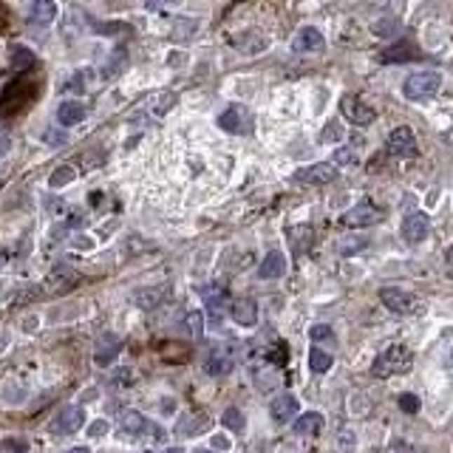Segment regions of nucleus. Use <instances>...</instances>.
Masks as SVG:
<instances>
[{
    "label": "nucleus",
    "mask_w": 453,
    "mask_h": 453,
    "mask_svg": "<svg viewBox=\"0 0 453 453\" xmlns=\"http://www.w3.org/2000/svg\"><path fill=\"white\" fill-rule=\"evenodd\" d=\"M442 88V74L439 71H414L403 86V94L411 102H425L431 97H436Z\"/></svg>",
    "instance_id": "f257e3e1"
},
{
    "label": "nucleus",
    "mask_w": 453,
    "mask_h": 453,
    "mask_svg": "<svg viewBox=\"0 0 453 453\" xmlns=\"http://www.w3.org/2000/svg\"><path fill=\"white\" fill-rule=\"evenodd\" d=\"M411 351L405 346H391L386 349L383 354H377L374 365H371V374L374 377H394V374H405L411 368Z\"/></svg>",
    "instance_id": "f03ea898"
},
{
    "label": "nucleus",
    "mask_w": 453,
    "mask_h": 453,
    "mask_svg": "<svg viewBox=\"0 0 453 453\" xmlns=\"http://www.w3.org/2000/svg\"><path fill=\"white\" fill-rule=\"evenodd\" d=\"M34 94H37L34 83H26V80L23 83H12L4 94H0V111H4V114H15V111L26 108Z\"/></svg>",
    "instance_id": "7ed1b4c3"
},
{
    "label": "nucleus",
    "mask_w": 453,
    "mask_h": 453,
    "mask_svg": "<svg viewBox=\"0 0 453 453\" xmlns=\"http://www.w3.org/2000/svg\"><path fill=\"white\" fill-rule=\"evenodd\" d=\"M380 221H383V210L374 207L371 201H363V204H357V207H351L349 212L340 215V224L351 226V230H357V226H374Z\"/></svg>",
    "instance_id": "20e7f679"
},
{
    "label": "nucleus",
    "mask_w": 453,
    "mask_h": 453,
    "mask_svg": "<svg viewBox=\"0 0 453 453\" xmlns=\"http://www.w3.org/2000/svg\"><path fill=\"white\" fill-rule=\"evenodd\" d=\"M334 179H337V165H332V162H318V165L295 170V182L309 184V187H320V184H329Z\"/></svg>",
    "instance_id": "39448f33"
},
{
    "label": "nucleus",
    "mask_w": 453,
    "mask_h": 453,
    "mask_svg": "<svg viewBox=\"0 0 453 453\" xmlns=\"http://www.w3.org/2000/svg\"><path fill=\"white\" fill-rule=\"evenodd\" d=\"M83 425H86V411L77 408V405H65V408L54 417L51 433H57V436H71V433H77Z\"/></svg>",
    "instance_id": "423d86ee"
},
{
    "label": "nucleus",
    "mask_w": 453,
    "mask_h": 453,
    "mask_svg": "<svg viewBox=\"0 0 453 453\" xmlns=\"http://www.w3.org/2000/svg\"><path fill=\"white\" fill-rule=\"evenodd\" d=\"M122 431H125V436H154V439H165V431L156 425V422H150V419H144L142 414H136V411H128V414H122Z\"/></svg>",
    "instance_id": "0eeeda50"
},
{
    "label": "nucleus",
    "mask_w": 453,
    "mask_h": 453,
    "mask_svg": "<svg viewBox=\"0 0 453 453\" xmlns=\"http://www.w3.org/2000/svg\"><path fill=\"white\" fill-rule=\"evenodd\" d=\"M431 233V218L422 212V210H414L403 218V238L408 244H422Z\"/></svg>",
    "instance_id": "6e6552de"
},
{
    "label": "nucleus",
    "mask_w": 453,
    "mask_h": 453,
    "mask_svg": "<svg viewBox=\"0 0 453 453\" xmlns=\"http://www.w3.org/2000/svg\"><path fill=\"white\" fill-rule=\"evenodd\" d=\"M388 150L394 156H417L419 154V142H417V133L411 128H394L391 136H388Z\"/></svg>",
    "instance_id": "1a4fd4ad"
},
{
    "label": "nucleus",
    "mask_w": 453,
    "mask_h": 453,
    "mask_svg": "<svg viewBox=\"0 0 453 453\" xmlns=\"http://www.w3.org/2000/svg\"><path fill=\"white\" fill-rule=\"evenodd\" d=\"M340 111H343V116H346L349 122H354V125H360V128H365V125H371V122L377 119V114H374L360 97H354V94H346V97L340 100Z\"/></svg>",
    "instance_id": "9d476101"
},
{
    "label": "nucleus",
    "mask_w": 453,
    "mask_h": 453,
    "mask_svg": "<svg viewBox=\"0 0 453 453\" xmlns=\"http://www.w3.org/2000/svg\"><path fill=\"white\" fill-rule=\"evenodd\" d=\"M250 125H252V116L247 114L244 105H230L218 116V128H224L226 133H247Z\"/></svg>",
    "instance_id": "9b49d317"
},
{
    "label": "nucleus",
    "mask_w": 453,
    "mask_h": 453,
    "mask_svg": "<svg viewBox=\"0 0 453 453\" xmlns=\"http://www.w3.org/2000/svg\"><path fill=\"white\" fill-rule=\"evenodd\" d=\"M292 48L297 54H315V51H323L326 48V40L320 34V29L315 26H304V29H297L295 40H292Z\"/></svg>",
    "instance_id": "f8f14e48"
},
{
    "label": "nucleus",
    "mask_w": 453,
    "mask_h": 453,
    "mask_svg": "<svg viewBox=\"0 0 453 453\" xmlns=\"http://www.w3.org/2000/svg\"><path fill=\"white\" fill-rule=\"evenodd\" d=\"M380 300L386 304V309H391L394 315H408V312H411V306H414V297H411L408 292L397 289V286H386V289H380Z\"/></svg>",
    "instance_id": "ddd939ff"
},
{
    "label": "nucleus",
    "mask_w": 453,
    "mask_h": 453,
    "mask_svg": "<svg viewBox=\"0 0 453 453\" xmlns=\"http://www.w3.org/2000/svg\"><path fill=\"white\" fill-rule=\"evenodd\" d=\"M230 315L238 326H255L258 323V304L252 297H238V300H233Z\"/></svg>",
    "instance_id": "4468645a"
},
{
    "label": "nucleus",
    "mask_w": 453,
    "mask_h": 453,
    "mask_svg": "<svg viewBox=\"0 0 453 453\" xmlns=\"http://www.w3.org/2000/svg\"><path fill=\"white\" fill-rule=\"evenodd\" d=\"M77 280H80V275H77V272H74L71 266H65V264H60V266H54V269L48 272V278H46V289H48V292H65V289H71Z\"/></svg>",
    "instance_id": "2eb2a0df"
},
{
    "label": "nucleus",
    "mask_w": 453,
    "mask_h": 453,
    "mask_svg": "<svg viewBox=\"0 0 453 453\" xmlns=\"http://www.w3.org/2000/svg\"><path fill=\"white\" fill-rule=\"evenodd\" d=\"M122 351V340L116 337V334H102L100 340H97V349H94V360H97V365H111L114 360H116V354Z\"/></svg>",
    "instance_id": "dca6fc26"
},
{
    "label": "nucleus",
    "mask_w": 453,
    "mask_h": 453,
    "mask_svg": "<svg viewBox=\"0 0 453 453\" xmlns=\"http://www.w3.org/2000/svg\"><path fill=\"white\" fill-rule=\"evenodd\" d=\"M380 57L383 62H411V60H419V48L411 40H400L391 48H386Z\"/></svg>",
    "instance_id": "f3484780"
},
{
    "label": "nucleus",
    "mask_w": 453,
    "mask_h": 453,
    "mask_svg": "<svg viewBox=\"0 0 453 453\" xmlns=\"http://www.w3.org/2000/svg\"><path fill=\"white\" fill-rule=\"evenodd\" d=\"M233 46L241 51V54H258L264 48H269V37L261 34V32H244L233 40Z\"/></svg>",
    "instance_id": "a211bd4d"
},
{
    "label": "nucleus",
    "mask_w": 453,
    "mask_h": 453,
    "mask_svg": "<svg viewBox=\"0 0 453 453\" xmlns=\"http://www.w3.org/2000/svg\"><path fill=\"white\" fill-rule=\"evenodd\" d=\"M283 272H286V255L278 252V250L266 252L264 261H261V266H258V275H261L264 280H272V278H280Z\"/></svg>",
    "instance_id": "6ab92c4d"
},
{
    "label": "nucleus",
    "mask_w": 453,
    "mask_h": 453,
    "mask_svg": "<svg viewBox=\"0 0 453 453\" xmlns=\"http://www.w3.org/2000/svg\"><path fill=\"white\" fill-rule=\"evenodd\" d=\"M176 102H179V97H176L173 91H154V94H150V97L144 100L147 111H150V114H156V116H165V114H170Z\"/></svg>",
    "instance_id": "aec40b11"
},
{
    "label": "nucleus",
    "mask_w": 453,
    "mask_h": 453,
    "mask_svg": "<svg viewBox=\"0 0 453 453\" xmlns=\"http://www.w3.org/2000/svg\"><path fill=\"white\" fill-rule=\"evenodd\" d=\"M198 20L196 18H184V15H179V18H173V23H170V37L176 40V43H187V40H193L196 37V32H198Z\"/></svg>",
    "instance_id": "412c9836"
},
{
    "label": "nucleus",
    "mask_w": 453,
    "mask_h": 453,
    "mask_svg": "<svg viewBox=\"0 0 453 453\" xmlns=\"http://www.w3.org/2000/svg\"><path fill=\"white\" fill-rule=\"evenodd\" d=\"M297 408H300V405H297V400H295L292 394H280L278 400H272V408H269V411H272V419H275V422H289V419L297 414Z\"/></svg>",
    "instance_id": "4be33fe9"
},
{
    "label": "nucleus",
    "mask_w": 453,
    "mask_h": 453,
    "mask_svg": "<svg viewBox=\"0 0 453 453\" xmlns=\"http://www.w3.org/2000/svg\"><path fill=\"white\" fill-rule=\"evenodd\" d=\"M86 114H88V111H86L83 102H60V108H57V119H60V125H65V128L83 122Z\"/></svg>",
    "instance_id": "5701e85b"
},
{
    "label": "nucleus",
    "mask_w": 453,
    "mask_h": 453,
    "mask_svg": "<svg viewBox=\"0 0 453 453\" xmlns=\"http://www.w3.org/2000/svg\"><path fill=\"white\" fill-rule=\"evenodd\" d=\"M29 20H32V23H40V26L54 23V20H57V4H54V0H34Z\"/></svg>",
    "instance_id": "b1692460"
},
{
    "label": "nucleus",
    "mask_w": 453,
    "mask_h": 453,
    "mask_svg": "<svg viewBox=\"0 0 453 453\" xmlns=\"http://www.w3.org/2000/svg\"><path fill=\"white\" fill-rule=\"evenodd\" d=\"M323 425H326L323 417L318 411H309V414H304V417L295 419V433H300V436H315V433L323 431Z\"/></svg>",
    "instance_id": "393cba45"
},
{
    "label": "nucleus",
    "mask_w": 453,
    "mask_h": 453,
    "mask_svg": "<svg viewBox=\"0 0 453 453\" xmlns=\"http://www.w3.org/2000/svg\"><path fill=\"white\" fill-rule=\"evenodd\" d=\"M233 365H236V357L226 354L224 349H215V351L210 354V360H207V371H210L212 377H218V374H230Z\"/></svg>",
    "instance_id": "a878e982"
},
{
    "label": "nucleus",
    "mask_w": 453,
    "mask_h": 453,
    "mask_svg": "<svg viewBox=\"0 0 453 453\" xmlns=\"http://www.w3.org/2000/svg\"><path fill=\"white\" fill-rule=\"evenodd\" d=\"M128 65V51L119 46L114 54H111V60H108V65L102 68V77L105 80H114V77H119V71Z\"/></svg>",
    "instance_id": "bb28decb"
},
{
    "label": "nucleus",
    "mask_w": 453,
    "mask_h": 453,
    "mask_svg": "<svg viewBox=\"0 0 453 453\" xmlns=\"http://www.w3.org/2000/svg\"><path fill=\"white\" fill-rule=\"evenodd\" d=\"M289 238H292V247H295L297 252H304V250H306V247L312 244L315 233H312V226L300 224V226H292V230H289Z\"/></svg>",
    "instance_id": "cd10ccee"
},
{
    "label": "nucleus",
    "mask_w": 453,
    "mask_h": 453,
    "mask_svg": "<svg viewBox=\"0 0 453 453\" xmlns=\"http://www.w3.org/2000/svg\"><path fill=\"white\" fill-rule=\"evenodd\" d=\"M34 65V51L26 46H15L12 48V68L15 71H29Z\"/></svg>",
    "instance_id": "c85d7f7f"
},
{
    "label": "nucleus",
    "mask_w": 453,
    "mask_h": 453,
    "mask_svg": "<svg viewBox=\"0 0 453 453\" xmlns=\"http://www.w3.org/2000/svg\"><path fill=\"white\" fill-rule=\"evenodd\" d=\"M204 297H207V304H210L212 323H218V320H221V309H224V289L212 286V289H207V292H204Z\"/></svg>",
    "instance_id": "c756f323"
},
{
    "label": "nucleus",
    "mask_w": 453,
    "mask_h": 453,
    "mask_svg": "<svg viewBox=\"0 0 453 453\" xmlns=\"http://www.w3.org/2000/svg\"><path fill=\"white\" fill-rule=\"evenodd\" d=\"M74 179H77V173H74V168L71 165H60L54 173H51V179H48V187L51 190H60V187H65V184H71Z\"/></svg>",
    "instance_id": "7c9ffc66"
},
{
    "label": "nucleus",
    "mask_w": 453,
    "mask_h": 453,
    "mask_svg": "<svg viewBox=\"0 0 453 453\" xmlns=\"http://www.w3.org/2000/svg\"><path fill=\"white\" fill-rule=\"evenodd\" d=\"M162 292H165V289H139V292L133 295V300H136V304H139L142 309H154V306L159 304V300L165 297Z\"/></svg>",
    "instance_id": "2f4dec72"
},
{
    "label": "nucleus",
    "mask_w": 453,
    "mask_h": 453,
    "mask_svg": "<svg viewBox=\"0 0 453 453\" xmlns=\"http://www.w3.org/2000/svg\"><path fill=\"white\" fill-rule=\"evenodd\" d=\"M309 368H312L315 374L329 371V368H332V354H326V351H320V349H312V351H309Z\"/></svg>",
    "instance_id": "473e14b6"
},
{
    "label": "nucleus",
    "mask_w": 453,
    "mask_h": 453,
    "mask_svg": "<svg viewBox=\"0 0 453 453\" xmlns=\"http://www.w3.org/2000/svg\"><path fill=\"white\" fill-rule=\"evenodd\" d=\"M221 422H224V428L226 431H244V414L238 411V408H226L224 414H221Z\"/></svg>",
    "instance_id": "72a5a7b5"
},
{
    "label": "nucleus",
    "mask_w": 453,
    "mask_h": 453,
    "mask_svg": "<svg viewBox=\"0 0 453 453\" xmlns=\"http://www.w3.org/2000/svg\"><path fill=\"white\" fill-rule=\"evenodd\" d=\"M340 139H343V125H340V119H329L326 128H323V133H320V142H340Z\"/></svg>",
    "instance_id": "f704fd0d"
},
{
    "label": "nucleus",
    "mask_w": 453,
    "mask_h": 453,
    "mask_svg": "<svg viewBox=\"0 0 453 453\" xmlns=\"http://www.w3.org/2000/svg\"><path fill=\"white\" fill-rule=\"evenodd\" d=\"M360 250H365V238H343V241L337 244V252H340V255H354V252H360Z\"/></svg>",
    "instance_id": "c9c22d12"
},
{
    "label": "nucleus",
    "mask_w": 453,
    "mask_h": 453,
    "mask_svg": "<svg viewBox=\"0 0 453 453\" xmlns=\"http://www.w3.org/2000/svg\"><path fill=\"white\" fill-rule=\"evenodd\" d=\"M187 329H190V334L198 340V337L204 334V315H201V312H190V315H187Z\"/></svg>",
    "instance_id": "e433bc0d"
},
{
    "label": "nucleus",
    "mask_w": 453,
    "mask_h": 453,
    "mask_svg": "<svg viewBox=\"0 0 453 453\" xmlns=\"http://www.w3.org/2000/svg\"><path fill=\"white\" fill-rule=\"evenodd\" d=\"M309 337L315 340V343H326V340H334V332H332V326H312L309 329Z\"/></svg>",
    "instance_id": "4c0bfd02"
},
{
    "label": "nucleus",
    "mask_w": 453,
    "mask_h": 453,
    "mask_svg": "<svg viewBox=\"0 0 453 453\" xmlns=\"http://www.w3.org/2000/svg\"><path fill=\"white\" fill-rule=\"evenodd\" d=\"M400 408L405 414H417L419 411V397L417 394H400Z\"/></svg>",
    "instance_id": "58836bf2"
},
{
    "label": "nucleus",
    "mask_w": 453,
    "mask_h": 453,
    "mask_svg": "<svg viewBox=\"0 0 453 453\" xmlns=\"http://www.w3.org/2000/svg\"><path fill=\"white\" fill-rule=\"evenodd\" d=\"M334 162L337 165H354L357 162V154L351 147H340V150H334Z\"/></svg>",
    "instance_id": "ea45409f"
},
{
    "label": "nucleus",
    "mask_w": 453,
    "mask_h": 453,
    "mask_svg": "<svg viewBox=\"0 0 453 453\" xmlns=\"http://www.w3.org/2000/svg\"><path fill=\"white\" fill-rule=\"evenodd\" d=\"M94 29H97V32H102V34H111V32H125V26H122V23H94Z\"/></svg>",
    "instance_id": "a19ab883"
},
{
    "label": "nucleus",
    "mask_w": 453,
    "mask_h": 453,
    "mask_svg": "<svg viewBox=\"0 0 453 453\" xmlns=\"http://www.w3.org/2000/svg\"><path fill=\"white\" fill-rule=\"evenodd\" d=\"M0 453H26V447H23V442H4V447H0Z\"/></svg>",
    "instance_id": "79ce46f5"
},
{
    "label": "nucleus",
    "mask_w": 453,
    "mask_h": 453,
    "mask_svg": "<svg viewBox=\"0 0 453 453\" xmlns=\"http://www.w3.org/2000/svg\"><path fill=\"white\" fill-rule=\"evenodd\" d=\"M182 0H147V9H156V6H179Z\"/></svg>",
    "instance_id": "37998d69"
},
{
    "label": "nucleus",
    "mask_w": 453,
    "mask_h": 453,
    "mask_svg": "<svg viewBox=\"0 0 453 453\" xmlns=\"http://www.w3.org/2000/svg\"><path fill=\"white\" fill-rule=\"evenodd\" d=\"M105 431H108V422H102V419H100V422H94V425H91V431H88V433H91V436H102Z\"/></svg>",
    "instance_id": "c03bdc74"
},
{
    "label": "nucleus",
    "mask_w": 453,
    "mask_h": 453,
    "mask_svg": "<svg viewBox=\"0 0 453 453\" xmlns=\"http://www.w3.org/2000/svg\"><path fill=\"white\" fill-rule=\"evenodd\" d=\"M212 445H215L218 450H226V447H230V439H226V436H215Z\"/></svg>",
    "instance_id": "a18cd8bd"
},
{
    "label": "nucleus",
    "mask_w": 453,
    "mask_h": 453,
    "mask_svg": "<svg viewBox=\"0 0 453 453\" xmlns=\"http://www.w3.org/2000/svg\"><path fill=\"white\" fill-rule=\"evenodd\" d=\"M182 60H184V54H179V51H176V54H173V51L168 54V65H182Z\"/></svg>",
    "instance_id": "49530a36"
},
{
    "label": "nucleus",
    "mask_w": 453,
    "mask_h": 453,
    "mask_svg": "<svg viewBox=\"0 0 453 453\" xmlns=\"http://www.w3.org/2000/svg\"><path fill=\"white\" fill-rule=\"evenodd\" d=\"M77 247H83V250H88V247H91V238H86V236H83V238H77Z\"/></svg>",
    "instance_id": "de8ad7c7"
},
{
    "label": "nucleus",
    "mask_w": 453,
    "mask_h": 453,
    "mask_svg": "<svg viewBox=\"0 0 453 453\" xmlns=\"http://www.w3.org/2000/svg\"><path fill=\"white\" fill-rule=\"evenodd\" d=\"M65 453H91L88 447H71V450H65Z\"/></svg>",
    "instance_id": "09e8293b"
},
{
    "label": "nucleus",
    "mask_w": 453,
    "mask_h": 453,
    "mask_svg": "<svg viewBox=\"0 0 453 453\" xmlns=\"http://www.w3.org/2000/svg\"><path fill=\"white\" fill-rule=\"evenodd\" d=\"M447 264H450V275H453V247H450V252H447Z\"/></svg>",
    "instance_id": "8fccbe9b"
},
{
    "label": "nucleus",
    "mask_w": 453,
    "mask_h": 453,
    "mask_svg": "<svg viewBox=\"0 0 453 453\" xmlns=\"http://www.w3.org/2000/svg\"><path fill=\"white\" fill-rule=\"evenodd\" d=\"M4 264H6V255H4V252H0V266H4Z\"/></svg>",
    "instance_id": "3c124183"
},
{
    "label": "nucleus",
    "mask_w": 453,
    "mask_h": 453,
    "mask_svg": "<svg viewBox=\"0 0 453 453\" xmlns=\"http://www.w3.org/2000/svg\"><path fill=\"white\" fill-rule=\"evenodd\" d=\"M168 453H184V450H179V447H173V450H168Z\"/></svg>",
    "instance_id": "603ef678"
},
{
    "label": "nucleus",
    "mask_w": 453,
    "mask_h": 453,
    "mask_svg": "<svg viewBox=\"0 0 453 453\" xmlns=\"http://www.w3.org/2000/svg\"><path fill=\"white\" fill-rule=\"evenodd\" d=\"M400 453H417V450H400Z\"/></svg>",
    "instance_id": "864d4df0"
},
{
    "label": "nucleus",
    "mask_w": 453,
    "mask_h": 453,
    "mask_svg": "<svg viewBox=\"0 0 453 453\" xmlns=\"http://www.w3.org/2000/svg\"><path fill=\"white\" fill-rule=\"evenodd\" d=\"M196 453H210V450H196Z\"/></svg>",
    "instance_id": "5fc2aeb1"
},
{
    "label": "nucleus",
    "mask_w": 453,
    "mask_h": 453,
    "mask_svg": "<svg viewBox=\"0 0 453 453\" xmlns=\"http://www.w3.org/2000/svg\"><path fill=\"white\" fill-rule=\"evenodd\" d=\"M0 187H4V182H0Z\"/></svg>",
    "instance_id": "6e6d98bb"
},
{
    "label": "nucleus",
    "mask_w": 453,
    "mask_h": 453,
    "mask_svg": "<svg viewBox=\"0 0 453 453\" xmlns=\"http://www.w3.org/2000/svg\"><path fill=\"white\" fill-rule=\"evenodd\" d=\"M147 453H154V450H147Z\"/></svg>",
    "instance_id": "4d7b16f0"
}]
</instances>
